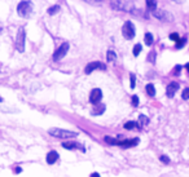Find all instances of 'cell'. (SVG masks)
<instances>
[{"label": "cell", "instance_id": "1", "mask_svg": "<svg viewBox=\"0 0 189 177\" xmlns=\"http://www.w3.org/2000/svg\"><path fill=\"white\" fill-rule=\"evenodd\" d=\"M48 133L53 137H57V138H74L78 136L77 132H71V131L61 129V128H51L48 131Z\"/></svg>", "mask_w": 189, "mask_h": 177}, {"label": "cell", "instance_id": "2", "mask_svg": "<svg viewBox=\"0 0 189 177\" xmlns=\"http://www.w3.org/2000/svg\"><path fill=\"white\" fill-rule=\"evenodd\" d=\"M17 12L21 17H29L33 12V3L30 2H21L17 6Z\"/></svg>", "mask_w": 189, "mask_h": 177}, {"label": "cell", "instance_id": "3", "mask_svg": "<svg viewBox=\"0 0 189 177\" xmlns=\"http://www.w3.org/2000/svg\"><path fill=\"white\" fill-rule=\"evenodd\" d=\"M122 34L127 40H131V39L135 38V26L131 21L125 22V25H123V27H122Z\"/></svg>", "mask_w": 189, "mask_h": 177}, {"label": "cell", "instance_id": "4", "mask_svg": "<svg viewBox=\"0 0 189 177\" xmlns=\"http://www.w3.org/2000/svg\"><path fill=\"white\" fill-rule=\"evenodd\" d=\"M112 6L117 11H126V12H134L135 4L132 2H112Z\"/></svg>", "mask_w": 189, "mask_h": 177}, {"label": "cell", "instance_id": "5", "mask_svg": "<svg viewBox=\"0 0 189 177\" xmlns=\"http://www.w3.org/2000/svg\"><path fill=\"white\" fill-rule=\"evenodd\" d=\"M25 36H26V32H25V28L21 27L18 32H17V39H16V48L18 52H25Z\"/></svg>", "mask_w": 189, "mask_h": 177}, {"label": "cell", "instance_id": "6", "mask_svg": "<svg viewBox=\"0 0 189 177\" xmlns=\"http://www.w3.org/2000/svg\"><path fill=\"white\" fill-rule=\"evenodd\" d=\"M68 50H69V44H68V43L61 44V45L57 48V50L55 52V54H53V60H55V61H60L61 58H64L65 56H66Z\"/></svg>", "mask_w": 189, "mask_h": 177}, {"label": "cell", "instance_id": "7", "mask_svg": "<svg viewBox=\"0 0 189 177\" xmlns=\"http://www.w3.org/2000/svg\"><path fill=\"white\" fill-rule=\"evenodd\" d=\"M153 16L158 19H161V21H172L174 19L172 14L169 13L167 11H165V9H156L153 12Z\"/></svg>", "mask_w": 189, "mask_h": 177}, {"label": "cell", "instance_id": "8", "mask_svg": "<svg viewBox=\"0 0 189 177\" xmlns=\"http://www.w3.org/2000/svg\"><path fill=\"white\" fill-rule=\"evenodd\" d=\"M97 69H100V70H105V69H106V66L103 65L101 62H99V61H93V62H91V63H88V65L86 66L84 71H86L87 75H90V74H91L92 71L97 70Z\"/></svg>", "mask_w": 189, "mask_h": 177}, {"label": "cell", "instance_id": "9", "mask_svg": "<svg viewBox=\"0 0 189 177\" xmlns=\"http://www.w3.org/2000/svg\"><path fill=\"white\" fill-rule=\"evenodd\" d=\"M101 97H103V92H101V89H99V88H94V89L91 91V94H90V101H91V104H93V105H99V102H100Z\"/></svg>", "mask_w": 189, "mask_h": 177}, {"label": "cell", "instance_id": "10", "mask_svg": "<svg viewBox=\"0 0 189 177\" xmlns=\"http://www.w3.org/2000/svg\"><path fill=\"white\" fill-rule=\"evenodd\" d=\"M180 88V84L178 83V82H171L170 84H169V87H167V91H166V94H167V97H170V98H172L174 96H175V93H176V91Z\"/></svg>", "mask_w": 189, "mask_h": 177}, {"label": "cell", "instance_id": "11", "mask_svg": "<svg viewBox=\"0 0 189 177\" xmlns=\"http://www.w3.org/2000/svg\"><path fill=\"white\" fill-rule=\"evenodd\" d=\"M139 142H140L139 138H131V140H126V141L118 142V145H121L122 147H132V146H136Z\"/></svg>", "mask_w": 189, "mask_h": 177}, {"label": "cell", "instance_id": "12", "mask_svg": "<svg viewBox=\"0 0 189 177\" xmlns=\"http://www.w3.org/2000/svg\"><path fill=\"white\" fill-rule=\"evenodd\" d=\"M57 160H59V154H57V151H49L47 154V163L48 164H53Z\"/></svg>", "mask_w": 189, "mask_h": 177}, {"label": "cell", "instance_id": "13", "mask_svg": "<svg viewBox=\"0 0 189 177\" xmlns=\"http://www.w3.org/2000/svg\"><path fill=\"white\" fill-rule=\"evenodd\" d=\"M62 146L65 147V149H68V150H74V149H82V150H84L83 147H82V145H79L78 142H65V144H62Z\"/></svg>", "mask_w": 189, "mask_h": 177}, {"label": "cell", "instance_id": "14", "mask_svg": "<svg viewBox=\"0 0 189 177\" xmlns=\"http://www.w3.org/2000/svg\"><path fill=\"white\" fill-rule=\"evenodd\" d=\"M104 111H105V105L99 104V105H96V107L93 109L92 114H93V115H100V114H103Z\"/></svg>", "mask_w": 189, "mask_h": 177}, {"label": "cell", "instance_id": "15", "mask_svg": "<svg viewBox=\"0 0 189 177\" xmlns=\"http://www.w3.org/2000/svg\"><path fill=\"white\" fill-rule=\"evenodd\" d=\"M145 89H147V93L150 96V97H154V96H156V88H154V85L152 84V83L147 84V88H145Z\"/></svg>", "mask_w": 189, "mask_h": 177}, {"label": "cell", "instance_id": "16", "mask_svg": "<svg viewBox=\"0 0 189 177\" xmlns=\"http://www.w3.org/2000/svg\"><path fill=\"white\" fill-rule=\"evenodd\" d=\"M145 44H147V45H152V44H153V35H152L150 32H147L145 34Z\"/></svg>", "mask_w": 189, "mask_h": 177}, {"label": "cell", "instance_id": "17", "mask_svg": "<svg viewBox=\"0 0 189 177\" xmlns=\"http://www.w3.org/2000/svg\"><path fill=\"white\" fill-rule=\"evenodd\" d=\"M147 6H148V9L149 11H156L157 9V2H153V0H148L147 2Z\"/></svg>", "mask_w": 189, "mask_h": 177}, {"label": "cell", "instance_id": "18", "mask_svg": "<svg viewBox=\"0 0 189 177\" xmlns=\"http://www.w3.org/2000/svg\"><path fill=\"white\" fill-rule=\"evenodd\" d=\"M139 123H140L141 127H144V125H147L149 123V118L145 116V115H140L139 116Z\"/></svg>", "mask_w": 189, "mask_h": 177}, {"label": "cell", "instance_id": "19", "mask_svg": "<svg viewBox=\"0 0 189 177\" xmlns=\"http://www.w3.org/2000/svg\"><path fill=\"white\" fill-rule=\"evenodd\" d=\"M115 58H117V54L114 50H108V61H115Z\"/></svg>", "mask_w": 189, "mask_h": 177}, {"label": "cell", "instance_id": "20", "mask_svg": "<svg viewBox=\"0 0 189 177\" xmlns=\"http://www.w3.org/2000/svg\"><path fill=\"white\" fill-rule=\"evenodd\" d=\"M141 44H136V45L134 47V49H132V53H134V56H139L140 54V52H141Z\"/></svg>", "mask_w": 189, "mask_h": 177}, {"label": "cell", "instance_id": "21", "mask_svg": "<svg viewBox=\"0 0 189 177\" xmlns=\"http://www.w3.org/2000/svg\"><path fill=\"white\" fill-rule=\"evenodd\" d=\"M137 127V123L136 122H127L125 124V128L126 129H132V128H136Z\"/></svg>", "mask_w": 189, "mask_h": 177}, {"label": "cell", "instance_id": "22", "mask_svg": "<svg viewBox=\"0 0 189 177\" xmlns=\"http://www.w3.org/2000/svg\"><path fill=\"white\" fill-rule=\"evenodd\" d=\"M156 52H154V50H152V52L149 53V56H148V61L150 62V63H154L156 62Z\"/></svg>", "mask_w": 189, "mask_h": 177}, {"label": "cell", "instance_id": "23", "mask_svg": "<svg viewBox=\"0 0 189 177\" xmlns=\"http://www.w3.org/2000/svg\"><path fill=\"white\" fill-rule=\"evenodd\" d=\"M59 12H60V6L59 5H55V6H52V8L48 9L49 14H56V13H59Z\"/></svg>", "mask_w": 189, "mask_h": 177}, {"label": "cell", "instance_id": "24", "mask_svg": "<svg viewBox=\"0 0 189 177\" xmlns=\"http://www.w3.org/2000/svg\"><path fill=\"white\" fill-rule=\"evenodd\" d=\"M185 43H187V39H185V38L179 39V40L176 41V48H183V47L185 45Z\"/></svg>", "mask_w": 189, "mask_h": 177}, {"label": "cell", "instance_id": "25", "mask_svg": "<svg viewBox=\"0 0 189 177\" xmlns=\"http://www.w3.org/2000/svg\"><path fill=\"white\" fill-rule=\"evenodd\" d=\"M181 98L183 100H189V88H185V89L183 91V93H181Z\"/></svg>", "mask_w": 189, "mask_h": 177}, {"label": "cell", "instance_id": "26", "mask_svg": "<svg viewBox=\"0 0 189 177\" xmlns=\"http://www.w3.org/2000/svg\"><path fill=\"white\" fill-rule=\"evenodd\" d=\"M105 141H106V142H109L110 145H118V141H117V140L110 138V137H105Z\"/></svg>", "mask_w": 189, "mask_h": 177}, {"label": "cell", "instance_id": "27", "mask_svg": "<svg viewBox=\"0 0 189 177\" xmlns=\"http://www.w3.org/2000/svg\"><path fill=\"white\" fill-rule=\"evenodd\" d=\"M130 78H131V88H132V89H134L135 85H136V78H135L134 74H131Z\"/></svg>", "mask_w": 189, "mask_h": 177}, {"label": "cell", "instance_id": "28", "mask_svg": "<svg viewBox=\"0 0 189 177\" xmlns=\"http://www.w3.org/2000/svg\"><path fill=\"white\" fill-rule=\"evenodd\" d=\"M170 39L174 40V41H178L180 38H179V35H178L176 32H172V34H170Z\"/></svg>", "mask_w": 189, "mask_h": 177}, {"label": "cell", "instance_id": "29", "mask_svg": "<svg viewBox=\"0 0 189 177\" xmlns=\"http://www.w3.org/2000/svg\"><path fill=\"white\" fill-rule=\"evenodd\" d=\"M180 71H181V66L180 65H176L175 69H174V75H179Z\"/></svg>", "mask_w": 189, "mask_h": 177}, {"label": "cell", "instance_id": "30", "mask_svg": "<svg viewBox=\"0 0 189 177\" xmlns=\"http://www.w3.org/2000/svg\"><path fill=\"white\" fill-rule=\"evenodd\" d=\"M132 105L135 107L139 106V97H137V96H134V97H132Z\"/></svg>", "mask_w": 189, "mask_h": 177}, {"label": "cell", "instance_id": "31", "mask_svg": "<svg viewBox=\"0 0 189 177\" xmlns=\"http://www.w3.org/2000/svg\"><path fill=\"white\" fill-rule=\"evenodd\" d=\"M159 159H161V162H163V163H170V158L169 157H166V155H162L161 158H159Z\"/></svg>", "mask_w": 189, "mask_h": 177}, {"label": "cell", "instance_id": "32", "mask_svg": "<svg viewBox=\"0 0 189 177\" xmlns=\"http://www.w3.org/2000/svg\"><path fill=\"white\" fill-rule=\"evenodd\" d=\"M91 177H100V175H99V173H96V172H93V173L91 175Z\"/></svg>", "mask_w": 189, "mask_h": 177}, {"label": "cell", "instance_id": "33", "mask_svg": "<svg viewBox=\"0 0 189 177\" xmlns=\"http://www.w3.org/2000/svg\"><path fill=\"white\" fill-rule=\"evenodd\" d=\"M185 67H187V70L189 71V63H187V65H185Z\"/></svg>", "mask_w": 189, "mask_h": 177}, {"label": "cell", "instance_id": "34", "mask_svg": "<svg viewBox=\"0 0 189 177\" xmlns=\"http://www.w3.org/2000/svg\"><path fill=\"white\" fill-rule=\"evenodd\" d=\"M0 101H3V98H2V97H0Z\"/></svg>", "mask_w": 189, "mask_h": 177}]
</instances>
